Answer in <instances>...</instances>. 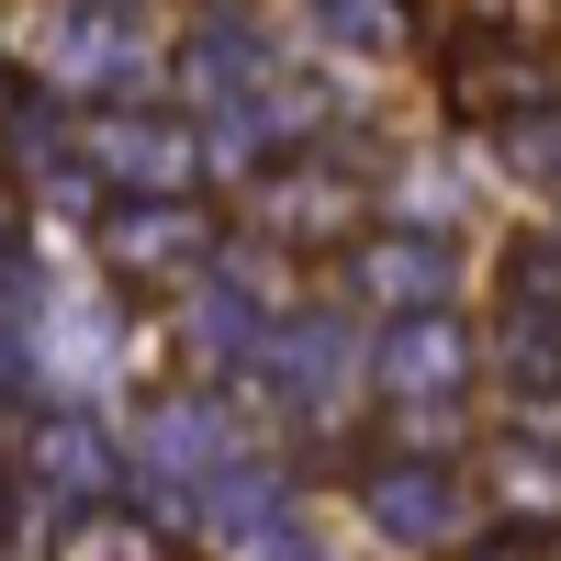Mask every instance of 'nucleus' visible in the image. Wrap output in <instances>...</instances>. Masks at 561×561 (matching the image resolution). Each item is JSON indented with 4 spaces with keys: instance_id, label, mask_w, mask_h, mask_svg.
Masks as SVG:
<instances>
[{
    "instance_id": "nucleus-1",
    "label": "nucleus",
    "mask_w": 561,
    "mask_h": 561,
    "mask_svg": "<svg viewBox=\"0 0 561 561\" xmlns=\"http://www.w3.org/2000/svg\"><path fill=\"white\" fill-rule=\"evenodd\" d=\"M460 370H472V337L427 304L415 325H393V348H382V382H393V404L415 393V404H438V393H460Z\"/></svg>"
},
{
    "instance_id": "nucleus-3",
    "label": "nucleus",
    "mask_w": 561,
    "mask_h": 561,
    "mask_svg": "<svg viewBox=\"0 0 561 561\" xmlns=\"http://www.w3.org/2000/svg\"><path fill=\"white\" fill-rule=\"evenodd\" d=\"M359 280H370L382 304H415V314H427V304L449 293V248H438V237H382Z\"/></svg>"
},
{
    "instance_id": "nucleus-9",
    "label": "nucleus",
    "mask_w": 561,
    "mask_h": 561,
    "mask_svg": "<svg viewBox=\"0 0 561 561\" xmlns=\"http://www.w3.org/2000/svg\"><path fill=\"white\" fill-rule=\"evenodd\" d=\"M57 561H158V550H147V528H124V517H90V528H79Z\"/></svg>"
},
{
    "instance_id": "nucleus-2",
    "label": "nucleus",
    "mask_w": 561,
    "mask_h": 561,
    "mask_svg": "<svg viewBox=\"0 0 561 561\" xmlns=\"http://www.w3.org/2000/svg\"><path fill=\"white\" fill-rule=\"evenodd\" d=\"M370 528L382 539H449L460 528V494L438 460H404V472H370Z\"/></svg>"
},
{
    "instance_id": "nucleus-7",
    "label": "nucleus",
    "mask_w": 561,
    "mask_h": 561,
    "mask_svg": "<svg viewBox=\"0 0 561 561\" xmlns=\"http://www.w3.org/2000/svg\"><path fill=\"white\" fill-rule=\"evenodd\" d=\"M505 158H517L528 180H561V113H539V102H517L505 113V135H494Z\"/></svg>"
},
{
    "instance_id": "nucleus-4",
    "label": "nucleus",
    "mask_w": 561,
    "mask_h": 561,
    "mask_svg": "<svg viewBox=\"0 0 561 561\" xmlns=\"http://www.w3.org/2000/svg\"><path fill=\"white\" fill-rule=\"evenodd\" d=\"M337 382H348V337H337V325H293V337H280V393H293V404H337Z\"/></svg>"
},
{
    "instance_id": "nucleus-10",
    "label": "nucleus",
    "mask_w": 561,
    "mask_h": 561,
    "mask_svg": "<svg viewBox=\"0 0 561 561\" xmlns=\"http://www.w3.org/2000/svg\"><path fill=\"white\" fill-rule=\"evenodd\" d=\"M517 304L528 314H561V248H517Z\"/></svg>"
},
{
    "instance_id": "nucleus-5",
    "label": "nucleus",
    "mask_w": 561,
    "mask_h": 561,
    "mask_svg": "<svg viewBox=\"0 0 561 561\" xmlns=\"http://www.w3.org/2000/svg\"><path fill=\"white\" fill-rule=\"evenodd\" d=\"M314 23L337 45H359V57H382V45L415 34V0H314Z\"/></svg>"
},
{
    "instance_id": "nucleus-6",
    "label": "nucleus",
    "mask_w": 561,
    "mask_h": 561,
    "mask_svg": "<svg viewBox=\"0 0 561 561\" xmlns=\"http://www.w3.org/2000/svg\"><path fill=\"white\" fill-rule=\"evenodd\" d=\"M113 248L124 259H192L203 248V214H113Z\"/></svg>"
},
{
    "instance_id": "nucleus-8",
    "label": "nucleus",
    "mask_w": 561,
    "mask_h": 561,
    "mask_svg": "<svg viewBox=\"0 0 561 561\" xmlns=\"http://www.w3.org/2000/svg\"><path fill=\"white\" fill-rule=\"evenodd\" d=\"M505 382H517V404H561V337H550V325H528V348H517Z\"/></svg>"
}]
</instances>
